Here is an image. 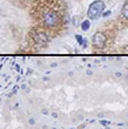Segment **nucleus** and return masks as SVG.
<instances>
[{
    "instance_id": "obj_1",
    "label": "nucleus",
    "mask_w": 128,
    "mask_h": 129,
    "mask_svg": "<svg viewBox=\"0 0 128 129\" xmlns=\"http://www.w3.org/2000/svg\"><path fill=\"white\" fill-rule=\"evenodd\" d=\"M41 21L46 27L53 28L60 22V15L53 10H45L41 14Z\"/></svg>"
},
{
    "instance_id": "obj_2",
    "label": "nucleus",
    "mask_w": 128,
    "mask_h": 129,
    "mask_svg": "<svg viewBox=\"0 0 128 129\" xmlns=\"http://www.w3.org/2000/svg\"><path fill=\"white\" fill-rule=\"evenodd\" d=\"M105 7H106V5H105V3L102 0H95V1H93V3L89 5L88 11H87L88 19H91V20H96V19H99V18L104 14Z\"/></svg>"
},
{
    "instance_id": "obj_3",
    "label": "nucleus",
    "mask_w": 128,
    "mask_h": 129,
    "mask_svg": "<svg viewBox=\"0 0 128 129\" xmlns=\"http://www.w3.org/2000/svg\"><path fill=\"white\" fill-rule=\"evenodd\" d=\"M106 42H107V38H106V34L102 33V32H96V33L93 34L92 37V45L95 49H102L106 46Z\"/></svg>"
},
{
    "instance_id": "obj_4",
    "label": "nucleus",
    "mask_w": 128,
    "mask_h": 129,
    "mask_svg": "<svg viewBox=\"0 0 128 129\" xmlns=\"http://www.w3.org/2000/svg\"><path fill=\"white\" fill-rule=\"evenodd\" d=\"M32 40L39 47H45L49 42V38L44 31H35L32 35Z\"/></svg>"
},
{
    "instance_id": "obj_5",
    "label": "nucleus",
    "mask_w": 128,
    "mask_h": 129,
    "mask_svg": "<svg viewBox=\"0 0 128 129\" xmlns=\"http://www.w3.org/2000/svg\"><path fill=\"white\" fill-rule=\"evenodd\" d=\"M121 15H122V18H123V19L128 20V1L123 4V6H122V8H121Z\"/></svg>"
},
{
    "instance_id": "obj_6",
    "label": "nucleus",
    "mask_w": 128,
    "mask_h": 129,
    "mask_svg": "<svg viewBox=\"0 0 128 129\" xmlns=\"http://www.w3.org/2000/svg\"><path fill=\"white\" fill-rule=\"evenodd\" d=\"M89 27H91V21L89 20L82 21V24H81V29H82V31H88Z\"/></svg>"
},
{
    "instance_id": "obj_7",
    "label": "nucleus",
    "mask_w": 128,
    "mask_h": 129,
    "mask_svg": "<svg viewBox=\"0 0 128 129\" xmlns=\"http://www.w3.org/2000/svg\"><path fill=\"white\" fill-rule=\"evenodd\" d=\"M75 38H76L78 42H79V44H80V45H82V46H85V45L87 44V41H86V40H84V38L81 37V35H76V37H75Z\"/></svg>"
}]
</instances>
